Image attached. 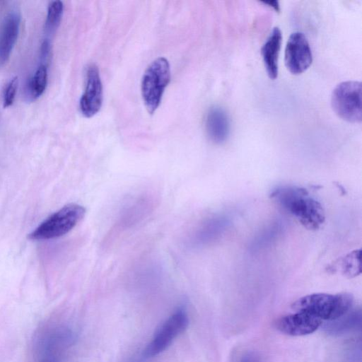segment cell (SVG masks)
I'll return each instance as SVG.
<instances>
[{
  "label": "cell",
  "instance_id": "cell-1",
  "mask_svg": "<svg viewBox=\"0 0 362 362\" xmlns=\"http://www.w3.org/2000/svg\"><path fill=\"white\" fill-rule=\"evenodd\" d=\"M271 197L308 230H317L324 223L322 204L305 188L283 186L273 190Z\"/></svg>",
  "mask_w": 362,
  "mask_h": 362
},
{
  "label": "cell",
  "instance_id": "cell-2",
  "mask_svg": "<svg viewBox=\"0 0 362 362\" xmlns=\"http://www.w3.org/2000/svg\"><path fill=\"white\" fill-rule=\"evenodd\" d=\"M353 303L354 298L348 293L334 295L320 293L305 296L295 301L291 307L320 320L331 321L348 313Z\"/></svg>",
  "mask_w": 362,
  "mask_h": 362
},
{
  "label": "cell",
  "instance_id": "cell-3",
  "mask_svg": "<svg viewBox=\"0 0 362 362\" xmlns=\"http://www.w3.org/2000/svg\"><path fill=\"white\" fill-rule=\"evenodd\" d=\"M86 209L69 204L52 214L28 234L31 240H45L61 237L71 231L85 216Z\"/></svg>",
  "mask_w": 362,
  "mask_h": 362
},
{
  "label": "cell",
  "instance_id": "cell-4",
  "mask_svg": "<svg viewBox=\"0 0 362 362\" xmlns=\"http://www.w3.org/2000/svg\"><path fill=\"white\" fill-rule=\"evenodd\" d=\"M170 81V67L166 58H156L146 69L141 78V93L149 114H153L160 105Z\"/></svg>",
  "mask_w": 362,
  "mask_h": 362
},
{
  "label": "cell",
  "instance_id": "cell-5",
  "mask_svg": "<svg viewBox=\"0 0 362 362\" xmlns=\"http://www.w3.org/2000/svg\"><path fill=\"white\" fill-rule=\"evenodd\" d=\"M331 105L341 119L352 123L361 122V83L347 81L338 84L331 95Z\"/></svg>",
  "mask_w": 362,
  "mask_h": 362
},
{
  "label": "cell",
  "instance_id": "cell-6",
  "mask_svg": "<svg viewBox=\"0 0 362 362\" xmlns=\"http://www.w3.org/2000/svg\"><path fill=\"white\" fill-rule=\"evenodd\" d=\"M74 339L72 331L62 325L46 326L36 334L33 351L37 361L57 360L59 354L69 346Z\"/></svg>",
  "mask_w": 362,
  "mask_h": 362
},
{
  "label": "cell",
  "instance_id": "cell-7",
  "mask_svg": "<svg viewBox=\"0 0 362 362\" xmlns=\"http://www.w3.org/2000/svg\"><path fill=\"white\" fill-rule=\"evenodd\" d=\"M188 324L185 310L182 308L175 310L157 328L151 341L144 349L141 356L147 359L163 352L186 329Z\"/></svg>",
  "mask_w": 362,
  "mask_h": 362
},
{
  "label": "cell",
  "instance_id": "cell-8",
  "mask_svg": "<svg viewBox=\"0 0 362 362\" xmlns=\"http://www.w3.org/2000/svg\"><path fill=\"white\" fill-rule=\"evenodd\" d=\"M312 62V52L306 37L300 32L292 33L285 49L287 69L293 74H300L308 69Z\"/></svg>",
  "mask_w": 362,
  "mask_h": 362
},
{
  "label": "cell",
  "instance_id": "cell-9",
  "mask_svg": "<svg viewBox=\"0 0 362 362\" xmlns=\"http://www.w3.org/2000/svg\"><path fill=\"white\" fill-rule=\"evenodd\" d=\"M103 85L98 68L95 64L90 65L86 74L84 92L79 100V109L86 117L96 115L103 104Z\"/></svg>",
  "mask_w": 362,
  "mask_h": 362
},
{
  "label": "cell",
  "instance_id": "cell-10",
  "mask_svg": "<svg viewBox=\"0 0 362 362\" xmlns=\"http://www.w3.org/2000/svg\"><path fill=\"white\" fill-rule=\"evenodd\" d=\"M321 320L308 313L297 311L279 318L275 326L280 332L291 336H303L316 331Z\"/></svg>",
  "mask_w": 362,
  "mask_h": 362
},
{
  "label": "cell",
  "instance_id": "cell-11",
  "mask_svg": "<svg viewBox=\"0 0 362 362\" xmlns=\"http://www.w3.org/2000/svg\"><path fill=\"white\" fill-rule=\"evenodd\" d=\"M21 16L16 10H11L4 18L0 25V66L9 59L19 33Z\"/></svg>",
  "mask_w": 362,
  "mask_h": 362
},
{
  "label": "cell",
  "instance_id": "cell-12",
  "mask_svg": "<svg viewBox=\"0 0 362 362\" xmlns=\"http://www.w3.org/2000/svg\"><path fill=\"white\" fill-rule=\"evenodd\" d=\"M205 128L209 139L215 144H222L229 136L230 123L228 115L221 107H211L206 117Z\"/></svg>",
  "mask_w": 362,
  "mask_h": 362
},
{
  "label": "cell",
  "instance_id": "cell-13",
  "mask_svg": "<svg viewBox=\"0 0 362 362\" xmlns=\"http://www.w3.org/2000/svg\"><path fill=\"white\" fill-rule=\"evenodd\" d=\"M281 40V31L279 28L275 27L261 48V54L266 71L268 76L273 80L278 76V60Z\"/></svg>",
  "mask_w": 362,
  "mask_h": 362
},
{
  "label": "cell",
  "instance_id": "cell-14",
  "mask_svg": "<svg viewBox=\"0 0 362 362\" xmlns=\"http://www.w3.org/2000/svg\"><path fill=\"white\" fill-rule=\"evenodd\" d=\"M361 310L356 309L325 323L323 329L329 335L339 336L356 331L361 328Z\"/></svg>",
  "mask_w": 362,
  "mask_h": 362
},
{
  "label": "cell",
  "instance_id": "cell-15",
  "mask_svg": "<svg viewBox=\"0 0 362 362\" xmlns=\"http://www.w3.org/2000/svg\"><path fill=\"white\" fill-rule=\"evenodd\" d=\"M47 83V66L41 64L27 84V96L32 100H36L44 93Z\"/></svg>",
  "mask_w": 362,
  "mask_h": 362
},
{
  "label": "cell",
  "instance_id": "cell-16",
  "mask_svg": "<svg viewBox=\"0 0 362 362\" xmlns=\"http://www.w3.org/2000/svg\"><path fill=\"white\" fill-rule=\"evenodd\" d=\"M64 11V5L61 1H52L47 9L45 21V30L49 33H54L59 25Z\"/></svg>",
  "mask_w": 362,
  "mask_h": 362
},
{
  "label": "cell",
  "instance_id": "cell-17",
  "mask_svg": "<svg viewBox=\"0 0 362 362\" xmlns=\"http://www.w3.org/2000/svg\"><path fill=\"white\" fill-rule=\"evenodd\" d=\"M341 266L342 273L349 277L360 274V250H355L344 257Z\"/></svg>",
  "mask_w": 362,
  "mask_h": 362
},
{
  "label": "cell",
  "instance_id": "cell-18",
  "mask_svg": "<svg viewBox=\"0 0 362 362\" xmlns=\"http://www.w3.org/2000/svg\"><path fill=\"white\" fill-rule=\"evenodd\" d=\"M18 88V77L13 78L6 85L4 93V107L11 106L15 99Z\"/></svg>",
  "mask_w": 362,
  "mask_h": 362
},
{
  "label": "cell",
  "instance_id": "cell-19",
  "mask_svg": "<svg viewBox=\"0 0 362 362\" xmlns=\"http://www.w3.org/2000/svg\"><path fill=\"white\" fill-rule=\"evenodd\" d=\"M238 362H261L258 355L255 353L249 351L243 354Z\"/></svg>",
  "mask_w": 362,
  "mask_h": 362
},
{
  "label": "cell",
  "instance_id": "cell-20",
  "mask_svg": "<svg viewBox=\"0 0 362 362\" xmlns=\"http://www.w3.org/2000/svg\"><path fill=\"white\" fill-rule=\"evenodd\" d=\"M50 53V43L49 40H45L40 47V58L42 60H47Z\"/></svg>",
  "mask_w": 362,
  "mask_h": 362
},
{
  "label": "cell",
  "instance_id": "cell-21",
  "mask_svg": "<svg viewBox=\"0 0 362 362\" xmlns=\"http://www.w3.org/2000/svg\"><path fill=\"white\" fill-rule=\"evenodd\" d=\"M262 3L272 7L276 12L280 11V6L278 1H262Z\"/></svg>",
  "mask_w": 362,
  "mask_h": 362
},
{
  "label": "cell",
  "instance_id": "cell-22",
  "mask_svg": "<svg viewBox=\"0 0 362 362\" xmlns=\"http://www.w3.org/2000/svg\"><path fill=\"white\" fill-rule=\"evenodd\" d=\"M37 362H58L57 360H42V361H39Z\"/></svg>",
  "mask_w": 362,
  "mask_h": 362
}]
</instances>
